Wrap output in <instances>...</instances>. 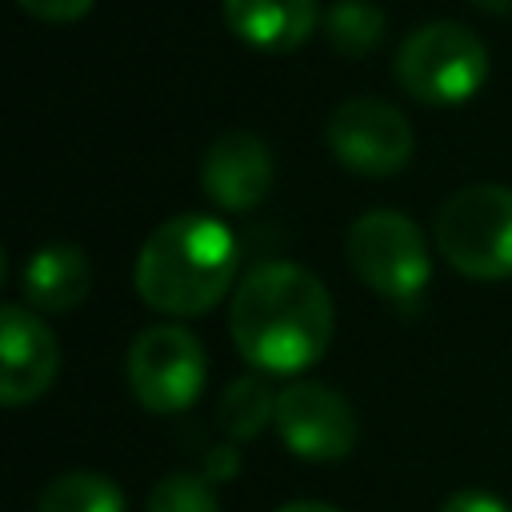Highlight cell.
<instances>
[{
  "instance_id": "obj_8",
  "label": "cell",
  "mask_w": 512,
  "mask_h": 512,
  "mask_svg": "<svg viewBox=\"0 0 512 512\" xmlns=\"http://www.w3.org/2000/svg\"><path fill=\"white\" fill-rule=\"evenodd\" d=\"M284 448L304 460H340L356 444V416L340 392L316 380H296L276 392V420Z\"/></svg>"
},
{
  "instance_id": "obj_14",
  "label": "cell",
  "mask_w": 512,
  "mask_h": 512,
  "mask_svg": "<svg viewBox=\"0 0 512 512\" xmlns=\"http://www.w3.org/2000/svg\"><path fill=\"white\" fill-rule=\"evenodd\" d=\"M276 420V392L260 376H236L220 396V424L232 440H252Z\"/></svg>"
},
{
  "instance_id": "obj_6",
  "label": "cell",
  "mask_w": 512,
  "mask_h": 512,
  "mask_svg": "<svg viewBox=\"0 0 512 512\" xmlns=\"http://www.w3.org/2000/svg\"><path fill=\"white\" fill-rule=\"evenodd\" d=\"M324 140H328L332 156L344 168H352L360 176H372V180L400 172L412 160V148H416L408 116L400 108L376 100V96L344 100L328 116Z\"/></svg>"
},
{
  "instance_id": "obj_5",
  "label": "cell",
  "mask_w": 512,
  "mask_h": 512,
  "mask_svg": "<svg viewBox=\"0 0 512 512\" xmlns=\"http://www.w3.org/2000/svg\"><path fill=\"white\" fill-rule=\"evenodd\" d=\"M348 264L376 296L392 304H416L432 276L420 228L392 208H372L348 228Z\"/></svg>"
},
{
  "instance_id": "obj_15",
  "label": "cell",
  "mask_w": 512,
  "mask_h": 512,
  "mask_svg": "<svg viewBox=\"0 0 512 512\" xmlns=\"http://www.w3.org/2000/svg\"><path fill=\"white\" fill-rule=\"evenodd\" d=\"M324 36L340 56H368L384 40V12L368 0H336L324 12Z\"/></svg>"
},
{
  "instance_id": "obj_9",
  "label": "cell",
  "mask_w": 512,
  "mask_h": 512,
  "mask_svg": "<svg viewBox=\"0 0 512 512\" xmlns=\"http://www.w3.org/2000/svg\"><path fill=\"white\" fill-rule=\"evenodd\" d=\"M60 368V344L48 332V324L24 308L4 304L0 312V396L8 408L32 404L44 396Z\"/></svg>"
},
{
  "instance_id": "obj_1",
  "label": "cell",
  "mask_w": 512,
  "mask_h": 512,
  "mask_svg": "<svg viewBox=\"0 0 512 512\" xmlns=\"http://www.w3.org/2000/svg\"><path fill=\"white\" fill-rule=\"evenodd\" d=\"M228 328L240 356L272 376L312 368L332 340V296L300 264H256L232 292Z\"/></svg>"
},
{
  "instance_id": "obj_17",
  "label": "cell",
  "mask_w": 512,
  "mask_h": 512,
  "mask_svg": "<svg viewBox=\"0 0 512 512\" xmlns=\"http://www.w3.org/2000/svg\"><path fill=\"white\" fill-rule=\"evenodd\" d=\"M96 0H20L24 12L40 16V20H52V24H68V20H80Z\"/></svg>"
},
{
  "instance_id": "obj_12",
  "label": "cell",
  "mask_w": 512,
  "mask_h": 512,
  "mask_svg": "<svg viewBox=\"0 0 512 512\" xmlns=\"http://www.w3.org/2000/svg\"><path fill=\"white\" fill-rule=\"evenodd\" d=\"M32 312H68L92 288V264L76 244H44L28 256L20 276Z\"/></svg>"
},
{
  "instance_id": "obj_2",
  "label": "cell",
  "mask_w": 512,
  "mask_h": 512,
  "mask_svg": "<svg viewBox=\"0 0 512 512\" xmlns=\"http://www.w3.org/2000/svg\"><path fill=\"white\" fill-rule=\"evenodd\" d=\"M236 276V240L224 220L184 212L148 232L136 256V292L168 316H204Z\"/></svg>"
},
{
  "instance_id": "obj_3",
  "label": "cell",
  "mask_w": 512,
  "mask_h": 512,
  "mask_svg": "<svg viewBox=\"0 0 512 512\" xmlns=\"http://www.w3.org/2000/svg\"><path fill=\"white\" fill-rule=\"evenodd\" d=\"M436 248L468 280L512 276V188H460L436 216Z\"/></svg>"
},
{
  "instance_id": "obj_20",
  "label": "cell",
  "mask_w": 512,
  "mask_h": 512,
  "mask_svg": "<svg viewBox=\"0 0 512 512\" xmlns=\"http://www.w3.org/2000/svg\"><path fill=\"white\" fill-rule=\"evenodd\" d=\"M472 4L492 12V16H512V0H472Z\"/></svg>"
},
{
  "instance_id": "obj_19",
  "label": "cell",
  "mask_w": 512,
  "mask_h": 512,
  "mask_svg": "<svg viewBox=\"0 0 512 512\" xmlns=\"http://www.w3.org/2000/svg\"><path fill=\"white\" fill-rule=\"evenodd\" d=\"M276 512H340V508L320 504V500H292V504H284V508H276Z\"/></svg>"
},
{
  "instance_id": "obj_11",
  "label": "cell",
  "mask_w": 512,
  "mask_h": 512,
  "mask_svg": "<svg viewBox=\"0 0 512 512\" xmlns=\"http://www.w3.org/2000/svg\"><path fill=\"white\" fill-rule=\"evenodd\" d=\"M224 20L244 44L260 52H292L316 32L320 4L316 0H224Z\"/></svg>"
},
{
  "instance_id": "obj_7",
  "label": "cell",
  "mask_w": 512,
  "mask_h": 512,
  "mask_svg": "<svg viewBox=\"0 0 512 512\" xmlns=\"http://www.w3.org/2000/svg\"><path fill=\"white\" fill-rule=\"evenodd\" d=\"M128 388L148 412H184L204 388V348L176 324L144 328L128 348Z\"/></svg>"
},
{
  "instance_id": "obj_4",
  "label": "cell",
  "mask_w": 512,
  "mask_h": 512,
  "mask_svg": "<svg viewBox=\"0 0 512 512\" xmlns=\"http://www.w3.org/2000/svg\"><path fill=\"white\" fill-rule=\"evenodd\" d=\"M484 76V40L456 20H432L416 28L396 52V80L420 104H460L484 84Z\"/></svg>"
},
{
  "instance_id": "obj_16",
  "label": "cell",
  "mask_w": 512,
  "mask_h": 512,
  "mask_svg": "<svg viewBox=\"0 0 512 512\" xmlns=\"http://www.w3.org/2000/svg\"><path fill=\"white\" fill-rule=\"evenodd\" d=\"M148 512H220V500H216V492L204 476L172 472L152 488Z\"/></svg>"
},
{
  "instance_id": "obj_18",
  "label": "cell",
  "mask_w": 512,
  "mask_h": 512,
  "mask_svg": "<svg viewBox=\"0 0 512 512\" xmlns=\"http://www.w3.org/2000/svg\"><path fill=\"white\" fill-rule=\"evenodd\" d=\"M440 512H512V508L492 492H452L440 504Z\"/></svg>"
},
{
  "instance_id": "obj_13",
  "label": "cell",
  "mask_w": 512,
  "mask_h": 512,
  "mask_svg": "<svg viewBox=\"0 0 512 512\" xmlns=\"http://www.w3.org/2000/svg\"><path fill=\"white\" fill-rule=\"evenodd\" d=\"M36 512H124V496L100 472H64L40 488Z\"/></svg>"
},
{
  "instance_id": "obj_10",
  "label": "cell",
  "mask_w": 512,
  "mask_h": 512,
  "mask_svg": "<svg viewBox=\"0 0 512 512\" xmlns=\"http://www.w3.org/2000/svg\"><path fill=\"white\" fill-rule=\"evenodd\" d=\"M200 184L208 200L224 212L256 208L272 188V156L252 132H224L208 144L200 160Z\"/></svg>"
}]
</instances>
